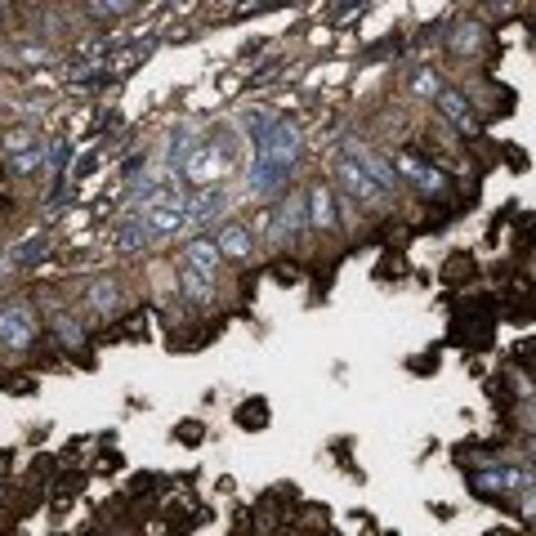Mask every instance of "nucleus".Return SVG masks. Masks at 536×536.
<instances>
[{"mask_svg":"<svg viewBox=\"0 0 536 536\" xmlns=\"http://www.w3.org/2000/svg\"><path fill=\"white\" fill-rule=\"evenodd\" d=\"M45 170V152L41 148H27V152H14V157H5V175L9 179H32Z\"/></svg>","mask_w":536,"mask_h":536,"instance_id":"a211bd4d","label":"nucleus"},{"mask_svg":"<svg viewBox=\"0 0 536 536\" xmlns=\"http://www.w3.org/2000/svg\"><path fill=\"white\" fill-rule=\"evenodd\" d=\"M0 148L14 157V152H27V148H36V134H32V126H23V130H5L0 134Z\"/></svg>","mask_w":536,"mask_h":536,"instance_id":"4be33fe9","label":"nucleus"},{"mask_svg":"<svg viewBox=\"0 0 536 536\" xmlns=\"http://www.w3.org/2000/svg\"><path fill=\"white\" fill-rule=\"evenodd\" d=\"M179 264L197 268L201 277H215V282H219V273H224V255H219L215 237H188L184 251H179Z\"/></svg>","mask_w":536,"mask_h":536,"instance_id":"f8f14e48","label":"nucleus"},{"mask_svg":"<svg viewBox=\"0 0 536 536\" xmlns=\"http://www.w3.org/2000/svg\"><path fill=\"white\" fill-rule=\"evenodd\" d=\"M45 157H50V161H45V170H50V175L63 184V179H67V161H72V143H67V139H54V148L45 152Z\"/></svg>","mask_w":536,"mask_h":536,"instance_id":"412c9836","label":"nucleus"},{"mask_svg":"<svg viewBox=\"0 0 536 536\" xmlns=\"http://www.w3.org/2000/svg\"><path fill=\"white\" fill-rule=\"evenodd\" d=\"M50 331H54V340H59L63 349H81V344L90 340L85 318H81V313H72V309H54L50 313Z\"/></svg>","mask_w":536,"mask_h":536,"instance_id":"dca6fc26","label":"nucleus"},{"mask_svg":"<svg viewBox=\"0 0 536 536\" xmlns=\"http://www.w3.org/2000/svg\"><path fill=\"white\" fill-rule=\"evenodd\" d=\"M215 246H219V255H224V264H233V268L251 264L255 251H260L251 224H242V219H224V224L215 228Z\"/></svg>","mask_w":536,"mask_h":536,"instance_id":"1a4fd4ad","label":"nucleus"},{"mask_svg":"<svg viewBox=\"0 0 536 536\" xmlns=\"http://www.w3.org/2000/svg\"><path fill=\"white\" fill-rule=\"evenodd\" d=\"M36 340H41V318H36L32 300H23V295L0 300V344L9 353H32Z\"/></svg>","mask_w":536,"mask_h":536,"instance_id":"f257e3e1","label":"nucleus"},{"mask_svg":"<svg viewBox=\"0 0 536 536\" xmlns=\"http://www.w3.org/2000/svg\"><path fill=\"white\" fill-rule=\"evenodd\" d=\"M519 465L536 469V438H528V434H523V447H519Z\"/></svg>","mask_w":536,"mask_h":536,"instance_id":"393cba45","label":"nucleus"},{"mask_svg":"<svg viewBox=\"0 0 536 536\" xmlns=\"http://www.w3.org/2000/svg\"><path fill=\"white\" fill-rule=\"evenodd\" d=\"M335 148L344 152V157H353L362 166V175L371 179V184L380 188L389 201H394L402 193V179H398V166H394V157H385V152H376L367 139H358V134H340V143Z\"/></svg>","mask_w":536,"mask_h":536,"instance_id":"7ed1b4c3","label":"nucleus"},{"mask_svg":"<svg viewBox=\"0 0 536 536\" xmlns=\"http://www.w3.org/2000/svg\"><path fill=\"white\" fill-rule=\"evenodd\" d=\"M126 309H130V295H126V282H121V277L99 273V277H90V282H85L81 313L90 322H112V318H121Z\"/></svg>","mask_w":536,"mask_h":536,"instance_id":"423d86ee","label":"nucleus"},{"mask_svg":"<svg viewBox=\"0 0 536 536\" xmlns=\"http://www.w3.org/2000/svg\"><path fill=\"white\" fill-rule=\"evenodd\" d=\"M514 411H519V416H514V420H519V429H523V434L536 438V398L519 402V407H514Z\"/></svg>","mask_w":536,"mask_h":536,"instance_id":"b1692460","label":"nucleus"},{"mask_svg":"<svg viewBox=\"0 0 536 536\" xmlns=\"http://www.w3.org/2000/svg\"><path fill=\"white\" fill-rule=\"evenodd\" d=\"M18 59H23L27 67H50L54 50H50V45H23V50H18Z\"/></svg>","mask_w":536,"mask_h":536,"instance_id":"5701e85b","label":"nucleus"},{"mask_svg":"<svg viewBox=\"0 0 536 536\" xmlns=\"http://www.w3.org/2000/svg\"><path fill=\"white\" fill-rule=\"evenodd\" d=\"M184 210H188V224H184L179 242H188V237H197V233H210V228H219L224 219H233V193H228L224 184L197 188V193H188Z\"/></svg>","mask_w":536,"mask_h":536,"instance_id":"20e7f679","label":"nucleus"},{"mask_svg":"<svg viewBox=\"0 0 536 536\" xmlns=\"http://www.w3.org/2000/svg\"><path fill=\"white\" fill-rule=\"evenodd\" d=\"M434 108H438V117H443L456 134H465V139H478V134L487 130V126H483V117L474 112V103H469V99H465V90H456V85H443V90H438Z\"/></svg>","mask_w":536,"mask_h":536,"instance_id":"6e6552de","label":"nucleus"},{"mask_svg":"<svg viewBox=\"0 0 536 536\" xmlns=\"http://www.w3.org/2000/svg\"><path fill=\"white\" fill-rule=\"evenodd\" d=\"M394 166H398V179H402V188H411L416 197H425V201H447L456 193V184L447 179V170H438L434 161H425V157H416V152H398L394 157Z\"/></svg>","mask_w":536,"mask_h":536,"instance_id":"39448f33","label":"nucleus"},{"mask_svg":"<svg viewBox=\"0 0 536 536\" xmlns=\"http://www.w3.org/2000/svg\"><path fill=\"white\" fill-rule=\"evenodd\" d=\"M179 291H184V304L193 313H210L219 304V282L215 277H201L197 268H188V264H179Z\"/></svg>","mask_w":536,"mask_h":536,"instance_id":"9b49d317","label":"nucleus"},{"mask_svg":"<svg viewBox=\"0 0 536 536\" xmlns=\"http://www.w3.org/2000/svg\"><path fill=\"white\" fill-rule=\"evenodd\" d=\"M9 27V0H0V32Z\"/></svg>","mask_w":536,"mask_h":536,"instance_id":"cd10ccee","label":"nucleus"},{"mask_svg":"<svg viewBox=\"0 0 536 536\" xmlns=\"http://www.w3.org/2000/svg\"><path fill=\"white\" fill-rule=\"evenodd\" d=\"M309 224L318 237H340L344 233V206L340 197H335L331 179H318V184L309 188Z\"/></svg>","mask_w":536,"mask_h":536,"instance_id":"0eeeda50","label":"nucleus"},{"mask_svg":"<svg viewBox=\"0 0 536 536\" xmlns=\"http://www.w3.org/2000/svg\"><path fill=\"white\" fill-rule=\"evenodd\" d=\"M50 246H54L50 233H32L27 242H18L14 251H9V260H14L18 273H27V268H36V264L45 260V255H50Z\"/></svg>","mask_w":536,"mask_h":536,"instance_id":"f3484780","label":"nucleus"},{"mask_svg":"<svg viewBox=\"0 0 536 536\" xmlns=\"http://www.w3.org/2000/svg\"><path fill=\"white\" fill-rule=\"evenodd\" d=\"M143 228H148L152 246L157 242H179L184 237V224H188V210L184 206H170V201H152V206L139 210Z\"/></svg>","mask_w":536,"mask_h":536,"instance_id":"9d476101","label":"nucleus"},{"mask_svg":"<svg viewBox=\"0 0 536 536\" xmlns=\"http://www.w3.org/2000/svg\"><path fill=\"white\" fill-rule=\"evenodd\" d=\"M483 5L492 9V14H510V9H514V0H483Z\"/></svg>","mask_w":536,"mask_h":536,"instance_id":"a878e982","label":"nucleus"},{"mask_svg":"<svg viewBox=\"0 0 536 536\" xmlns=\"http://www.w3.org/2000/svg\"><path fill=\"white\" fill-rule=\"evenodd\" d=\"M179 438H201V425H179Z\"/></svg>","mask_w":536,"mask_h":536,"instance_id":"bb28decb","label":"nucleus"},{"mask_svg":"<svg viewBox=\"0 0 536 536\" xmlns=\"http://www.w3.org/2000/svg\"><path fill=\"white\" fill-rule=\"evenodd\" d=\"M483 23L478 18H456V27H447V54L456 59H478L483 54Z\"/></svg>","mask_w":536,"mask_h":536,"instance_id":"2eb2a0df","label":"nucleus"},{"mask_svg":"<svg viewBox=\"0 0 536 536\" xmlns=\"http://www.w3.org/2000/svg\"><path fill=\"white\" fill-rule=\"evenodd\" d=\"M327 175H331V184L340 188V193L349 197L358 210H367V215H371V210H380V206H389V197L380 193V188L371 184L367 175H362V166H358V161H353V157H344L340 148L331 152V161H327Z\"/></svg>","mask_w":536,"mask_h":536,"instance_id":"f03ea898","label":"nucleus"},{"mask_svg":"<svg viewBox=\"0 0 536 536\" xmlns=\"http://www.w3.org/2000/svg\"><path fill=\"white\" fill-rule=\"evenodd\" d=\"M407 90H411V99L434 103V99H438V90H443V76H438L434 67H420V72L407 81Z\"/></svg>","mask_w":536,"mask_h":536,"instance_id":"6ab92c4d","label":"nucleus"},{"mask_svg":"<svg viewBox=\"0 0 536 536\" xmlns=\"http://www.w3.org/2000/svg\"><path fill=\"white\" fill-rule=\"evenodd\" d=\"M85 9L94 18H103V23H112V18H130L139 9V0H85Z\"/></svg>","mask_w":536,"mask_h":536,"instance_id":"aec40b11","label":"nucleus"},{"mask_svg":"<svg viewBox=\"0 0 536 536\" xmlns=\"http://www.w3.org/2000/svg\"><path fill=\"white\" fill-rule=\"evenodd\" d=\"M112 246H117V255H143L152 246V237H148V228H143V219H139V210H126V215L112 224Z\"/></svg>","mask_w":536,"mask_h":536,"instance_id":"4468645a","label":"nucleus"},{"mask_svg":"<svg viewBox=\"0 0 536 536\" xmlns=\"http://www.w3.org/2000/svg\"><path fill=\"white\" fill-rule=\"evenodd\" d=\"M197 139H201V130H197V126H188V121L170 126V130H166V139H161V148H157V166H166V170H175V175H179V166H184L188 148H193Z\"/></svg>","mask_w":536,"mask_h":536,"instance_id":"ddd939ff","label":"nucleus"}]
</instances>
